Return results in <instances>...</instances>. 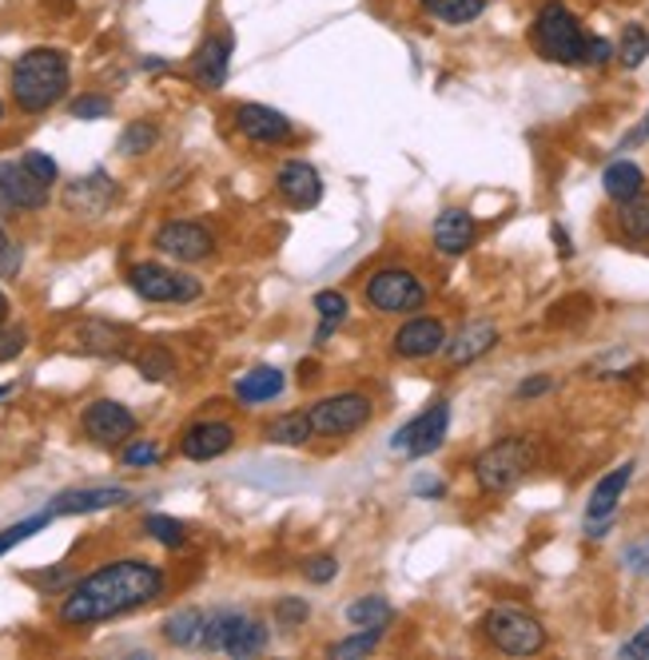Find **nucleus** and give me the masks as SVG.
Wrapping results in <instances>:
<instances>
[{
	"mask_svg": "<svg viewBox=\"0 0 649 660\" xmlns=\"http://www.w3.org/2000/svg\"><path fill=\"white\" fill-rule=\"evenodd\" d=\"M626 565H629L634 573H641V577H649V542L634 545V549L626 553Z\"/></svg>",
	"mask_w": 649,
	"mask_h": 660,
	"instance_id": "nucleus-49",
	"label": "nucleus"
},
{
	"mask_svg": "<svg viewBox=\"0 0 649 660\" xmlns=\"http://www.w3.org/2000/svg\"><path fill=\"white\" fill-rule=\"evenodd\" d=\"M447 426H450V406L435 402V406H427L419 418H410L390 446H395V450H407L410 458H427V453H435L442 446Z\"/></svg>",
	"mask_w": 649,
	"mask_h": 660,
	"instance_id": "nucleus-9",
	"label": "nucleus"
},
{
	"mask_svg": "<svg viewBox=\"0 0 649 660\" xmlns=\"http://www.w3.org/2000/svg\"><path fill=\"white\" fill-rule=\"evenodd\" d=\"M156 247H160L164 255L180 259V263H200L216 251V239H211L208 227L200 223H188V219H171L156 231Z\"/></svg>",
	"mask_w": 649,
	"mask_h": 660,
	"instance_id": "nucleus-10",
	"label": "nucleus"
},
{
	"mask_svg": "<svg viewBox=\"0 0 649 660\" xmlns=\"http://www.w3.org/2000/svg\"><path fill=\"white\" fill-rule=\"evenodd\" d=\"M112 196H116L112 179L104 176V171H96V176L81 179V184H72V188H69V208L84 211V216H101V211L112 203Z\"/></svg>",
	"mask_w": 649,
	"mask_h": 660,
	"instance_id": "nucleus-24",
	"label": "nucleus"
},
{
	"mask_svg": "<svg viewBox=\"0 0 649 660\" xmlns=\"http://www.w3.org/2000/svg\"><path fill=\"white\" fill-rule=\"evenodd\" d=\"M601 188H606V196L614 199V203H626V199L641 196L646 191V176H641L638 164H629V159H614L606 168V176H601Z\"/></svg>",
	"mask_w": 649,
	"mask_h": 660,
	"instance_id": "nucleus-25",
	"label": "nucleus"
},
{
	"mask_svg": "<svg viewBox=\"0 0 649 660\" xmlns=\"http://www.w3.org/2000/svg\"><path fill=\"white\" fill-rule=\"evenodd\" d=\"M235 128L251 144H287L291 139V119L283 112L268 108V104H240L235 108Z\"/></svg>",
	"mask_w": 649,
	"mask_h": 660,
	"instance_id": "nucleus-16",
	"label": "nucleus"
},
{
	"mask_svg": "<svg viewBox=\"0 0 649 660\" xmlns=\"http://www.w3.org/2000/svg\"><path fill=\"white\" fill-rule=\"evenodd\" d=\"M0 199L9 208L41 211L49 203V184L32 176L24 164H0Z\"/></svg>",
	"mask_w": 649,
	"mask_h": 660,
	"instance_id": "nucleus-14",
	"label": "nucleus"
},
{
	"mask_svg": "<svg viewBox=\"0 0 649 660\" xmlns=\"http://www.w3.org/2000/svg\"><path fill=\"white\" fill-rule=\"evenodd\" d=\"M546 390H549V378L546 375L526 378V383L519 386V398H538V395H546Z\"/></svg>",
	"mask_w": 649,
	"mask_h": 660,
	"instance_id": "nucleus-50",
	"label": "nucleus"
},
{
	"mask_svg": "<svg viewBox=\"0 0 649 660\" xmlns=\"http://www.w3.org/2000/svg\"><path fill=\"white\" fill-rule=\"evenodd\" d=\"M112 112V99L108 96H81L72 104V116L76 119H104Z\"/></svg>",
	"mask_w": 649,
	"mask_h": 660,
	"instance_id": "nucleus-44",
	"label": "nucleus"
},
{
	"mask_svg": "<svg viewBox=\"0 0 649 660\" xmlns=\"http://www.w3.org/2000/svg\"><path fill=\"white\" fill-rule=\"evenodd\" d=\"M554 239H558V251H562V255H569V239H566V231H562V227H554Z\"/></svg>",
	"mask_w": 649,
	"mask_h": 660,
	"instance_id": "nucleus-51",
	"label": "nucleus"
},
{
	"mask_svg": "<svg viewBox=\"0 0 649 660\" xmlns=\"http://www.w3.org/2000/svg\"><path fill=\"white\" fill-rule=\"evenodd\" d=\"M621 657L626 660H641V657H649V625L646 629H638L634 637H629L626 645H621Z\"/></svg>",
	"mask_w": 649,
	"mask_h": 660,
	"instance_id": "nucleus-47",
	"label": "nucleus"
},
{
	"mask_svg": "<svg viewBox=\"0 0 649 660\" xmlns=\"http://www.w3.org/2000/svg\"><path fill=\"white\" fill-rule=\"evenodd\" d=\"M379 641H383L379 629H359V632H350V637H343L339 645H331V657H335V660L370 657V652L379 649Z\"/></svg>",
	"mask_w": 649,
	"mask_h": 660,
	"instance_id": "nucleus-36",
	"label": "nucleus"
},
{
	"mask_svg": "<svg viewBox=\"0 0 649 660\" xmlns=\"http://www.w3.org/2000/svg\"><path fill=\"white\" fill-rule=\"evenodd\" d=\"M614 56H618V52H614V44H609L606 36H586V56H582V64L601 69V64H609Z\"/></svg>",
	"mask_w": 649,
	"mask_h": 660,
	"instance_id": "nucleus-45",
	"label": "nucleus"
},
{
	"mask_svg": "<svg viewBox=\"0 0 649 660\" xmlns=\"http://www.w3.org/2000/svg\"><path fill=\"white\" fill-rule=\"evenodd\" d=\"M315 311H320V343L331 335V331H339L343 323H347V298L339 295V291H320L315 295Z\"/></svg>",
	"mask_w": 649,
	"mask_h": 660,
	"instance_id": "nucleus-35",
	"label": "nucleus"
},
{
	"mask_svg": "<svg viewBox=\"0 0 649 660\" xmlns=\"http://www.w3.org/2000/svg\"><path fill=\"white\" fill-rule=\"evenodd\" d=\"M52 517H56V513L49 510V513H36V517H24V522L9 525V530L0 533V557H4V553H9V549H17V545H21V542H29L32 533H41L44 525L52 522Z\"/></svg>",
	"mask_w": 649,
	"mask_h": 660,
	"instance_id": "nucleus-38",
	"label": "nucleus"
},
{
	"mask_svg": "<svg viewBox=\"0 0 649 660\" xmlns=\"http://www.w3.org/2000/svg\"><path fill=\"white\" fill-rule=\"evenodd\" d=\"M311 438H315V422H311L307 410H287L268 426V442L275 446H303Z\"/></svg>",
	"mask_w": 649,
	"mask_h": 660,
	"instance_id": "nucleus-27",
	"label": "nucleus"
},
{
	"mask_svg": "<svg viewBox=\"0 0 649 660\" xmlns=\"http://www.w3.org/2000/svg\"><path fill=\"white\" fill-rule=\"evenodd\" d=\"M228 69H231V36H228V32H220V36H208L200 49H196V56H191V80H196L203 92L223 88Z\"/></svg>",
	"mask_w": 649,
	"mask_h": 660,
	"instance_id": "nucleus-17",
	"label": "nucleus"
},
{
	"mask_svg": "<svg viewBox=\"0 0 649 660\" xmlns=\"http://www.w3.org/2000/svg\"><path fill=\"white\" fill-rule=\"evenodd\" d=\"M243 612L235 609H216V612H203V632H200V645L208 652H223V645H228L231 629L240 625Z\"/></svg>",
	"mask_w": 649,
	"mask_h": 660,
	"instance_id": "nucleus-32",
	"label": "nucleus"
},
{
	"mask_svg": "<svg viewBox=\"0 0 649 660\" xmlns=\"http://www.w3.org/2000/svg\"><path fill=\"white\" fill-rule=\"evenodd\" d=\"M132 502V493L121 485H96V490H69L52 502V513H96V510H112V505Z\"/></svg>",
	"mask_w": 649,
	"mask_h": 660,
	"instance_id": "nucleus-21",
	"label": "nucleus"
},
{
	"mask_svg": "<svg viewBox=\"0 0 649 660\" xmlns=\"http://www.w3.org/2000/svg\"><path fill=\"white\" fill-rule=\"evenodd\" d=\"M427 17L442 20V24H470L486 12V0H419Z\"/></svg>",
	"mask_w": 649,
	"mask_h": 660,
	"instance_id": "nucleus-30",
	"label": "nucleus"
},
{
	"mask_svg": "<svg viewBox=\"0 0 649 660\" xmlns=\"http://www.w3.org/2000/svg\"><path fill=\"white\" fill-rule=\"evenodd\" d=\"M136 370H140L148 383H164V378L176 375V358H171L168 346H144L140 355H136Z\"/></svg>",
	"mask_w": 649,
	"mask_h": 660,
	"instance_id": "nucleus-33",
	"label": "nucleus"
},
{
	"mask_svg": "<svg viewBox=\"0 0 649 660\" xmlns=\"http://www.w3.org/2000/svg\"><path fill=\"white\" fill-rule=\"evenodd\" d=\"M200 632H203V612L200 609H180L164 621V641L176 645V649H191V645H200Z\"/></svg>",
	"mask_w": 649,
	"mask_h": 660,
	"instance_id": "nucleus-28",
	"label": "nucleus"
},
{
	"mask_svg": "<svg viewBox=\"0 0 649 660\" xmlns=\"http://www.w3.org/2000/svg\"><path fill=\"white\" fill-rule=\"evenodd\" d=\"M311 617V605L303 601V597H283L280 605H275V621L283 625V629H295V625H303Z\"/></svg>",
	"mask_w": 649,
	"mask_h": 660,
	"instance_id": "nucleus-40",
	"label": "nucleus"
},
{
	"mask_svg": "<svg viewBox=\"0 0 649 660\" xmlns=\"http://www.w3.org/2000/svg\"><path fill=\"white\" fill-rule=\"evenodd\" d=\"M347 621L355 625V629H387L390 621H395V609H390L383 597H359V601L347 609Z\"/></svg>",
	"mask_w": 649,
	"mask_h": 660,
	"instance_id": "nucleus-31",
	"label": "nucleus"
},
{
	"mask_svg": "<svg viewBox=\"0 0 649 660\" xmlns=\"http://www.w3.org/2000/svg\"><path fill=\"white\" fill-rule=\"evenodd\" d=\"M499 343V326L479 318V323H467L454 338H447V363L450 366H470L479 363L482 355H490Z\"/></svg>",
	"mask_w": 649,
	"mask_h": 660,
	"instance_id": "nucleus-18",
	"label": "nucleus"
},
{
	"mask_svg": "<svg viewBox=\"0 0 649 660\" xmlns=\"http://www.w3.org/2000/svg\"><path fill=\"white\" fill-rule=\"evenodd\" d=\"M311 422H315V434H327V438H347L355 430L370 422L375 415V402L359 390H343V395H331L320 398V402L307 410Z\"/></svg>",
	"mask_w": 649,
	"mask_h": 660,
	"instance_id": "nucleus-7",
	"label": "nucleus"
},
{
	"mask_svg": "<svg viewBox=\"0 0 649 660\" xmlns=\"http://www.w3.org/2000/svg\"><path fill=\"white\" fill-rule=\"evenodd\" d=\"M144 530H148L160 545H168V549H180V545L188 542L184 522H176V517H168V513H148V517H144Z\"/></svg>",
	"mask_w": 649,
	"mask_h": 660,
	"instance_id": "nucleus-37",
	"label": "nucleus"
},
{
	"mask_svg": "<svg viewBox=\"0 0 649 660\" xmlns=\"http://www.w3.org/2000/svg\"><path fill=\"white\" fill-rule=\"evenodd\" d=\"M69 92V56L61 49H29L12 64V99L21 112H49Z\"/></svg>",
	"mask_w": 649,
	"mask_h": 660,
	"instance_id": "nucleus-2",
	"label": "nucleus"
},
{
	"mask_svg": "<svg viewBox=\"0 0 649 660\" xmlns=\"http://www.w3.org/2000/svg\"><path fill=\"white\" fill-rule=\"evenodd\" d=\"M530 465H534V446L526 438H502L479 453L474 478L486 493H510L530 473Z\"/></svg>",
	"mask_w": 649,
	"mask_h": 660,
	"instance_id": "nucleus-5",
	"label": "nucleus"
},
{
	"mask_svg": "<svg viewBox=\"0 0 649 660\" xmlns=\"http://www.w3.org/2000/svg\"><path fill=\"white\" fill-rule=\"evenodd\" d=\"M164 593V569L151 562H108L84 582L69 589L61 601V625H101L112 617H124L132 609H144Z\"/></svg>",
	"mask_w": 649,
	"mask_h": 660,
	"instance_id": "nucleus-1",
	"label": "nucleus"
},
{
	"mask_svg": "<svg viewBox=\"0 0 649 660\" xmlns=\"http://www.w3.org/2000/svg\"><path fill=\"white\" fill-rule=\"evenodd\" d=\"M419 493H435V497H439L442 485H439V482H419Z\"/></svg>",
	"mask_w": 649,
	"mask_h": 660,
	"instance_id": "nucleus-52",
	"label": "nucleus"
},
{
	"mask_svg": "<svg viewBox=\"0 0 649 660\" xmlns=\"http://www.w3.org/2000/svg\"><path fill=\"white\" fill-rule=\"evenodd\" d=\"M156 139H160V132L151 128V124H132V128H124L121 136V151L124 156H144L148 148H156Z\"/></svg>",
	"mask_w": 649,
	"mask_h": 660,
	"instance_id": "nucleus-39",
	"label": "nucleus"
},
{
	"mask_svg": "<svg viewBox=\"0 0 649 660\" xmlns=\"http://www.w3.org/2000/svg\"><path fill=\"white\" fill-rule=\"evenodd\" d=\"M618 60L626 64V69H641L649 56V32L641 29V24H626L621 29V40H618Z\"/></svg>",
	"mask_w": 649,
	"mask_h": 660,
	"instance_id": "nucleus-34",
	"label": "nucleus"
},
{
	"mask_svg": "<svg viewBox=\"0 0 649 660\" xmlns=\"http://www.w3.org/2000/svg\"><path fill=\"white\" fill-rule=\"evenodd\" d=\"M367 303L379 311V315H410V311H422L427 306V286L419 279L402 271V266H383L367 279L363 286Z\"/></svg>",
	"mask_w": 649,
	"mask_h": 660,
	"instance_id": "nucleus-6",
	"label": "nucleus"
},
{
	"mask_svg": "<svg viewBox=\"0 0 649 660\" xmlns=\"http://www.w3.org/2000/svg\"><path fill=\"white\" fill-rule=\"evenodd\" d=\"M482 632L486 641L494 645L506 657H534V652L546 649V629H542L538 617H530L519 605H494V609L482 617Z\"/></svg>",
	"mask_w": 649,
	"mask_h": 660,
	"instance_id": "nucleus-4",
	"label": "nucleus"
},
{
	"mask_svg": "<svg viewBox=\"0 0 649 660\" xmlns=\"http://www.w3.org/2000/svg\"><path fill=\"white\" fill-rule=\"evenodd\" d=\"M84 434L101 446L128 442V438L136 434V415H132L128 406L112 402V398H96V402L84 410Z\"/></svg>",
	"mask_w": 649,
	"mask_h": 660,
	"instance_id": "nucleus-11",
	"label": "nucleus"
},
{
	"mask_svg": "<svg viewBox=\"0 0 649 660\" xmlns=\"http://www.w3.org/2000/svg\"><path fill=\"white\" fill-rule=\"evenodd\" d=\"M231 446H235V426L220 422V418H208V422L188 426L184 438H180L184 458H191V462H211V458L228 453Z\"/></svg>",
	"mask_w": 649,
	"mask_h": 660,
	"instance_id": "nucleus-13",
	"label": "nucleus"
},
{
	"mask_svg": "<svg viewBox=\"0 0 649 660\" xmlns=\"http://www.w3.org/2000/svg\"><path fill=\"white\" fill-rule=\"evenodd\" d=\"M395 355L410 358V363H419V358H430L447 350V326L439 318H407V323L395 331Z\"/></svg>",
	"mask_w": 649,
	"mask_h": 660,
	"instance_id": "nucleus-12",
	"label": "nucleus"
},
{
	"mask_svg": "<svg viewBox=\"0 0 649 660\" xmlns=\"http://www.w3.org/2000/svg\"><path fill=\"white\" fill-rule=\"evenodd\" d=\"M618 231L629 239V243H646L649 239V196L646 191L626 199V203H618Z\"/></svg>",
	"mask_w": 649,
	"mask_h": 660,
	"instance_id": "nucleus-29",
	"label": "nucleus"
},
{
	"mask_svg": "<svg viewBox=\"0 0 649 660\" xmlns=\"http://www.w3.org/2000/svg\"><path fill=\"white\" fill-rule=\"evenodd\" d=\"M263 649H268V625L243 612L240 625L231 629L223 652H228V657H235V660H248V657H255V652H263Z\"/></svg>",
	"mask_w": 649,
	"mask_h": 660,
	"instance_id": "nucleus-26",
	"label": "nucleus"
},
{
	"mask_svg": "<svg viewBox=\"0 0 649 660\" xmlns=\"http://www.w3.org/2000/svg\"><path fill=\"white\" fill-rule=\"evenodd\" d=\"M0 119H4V104H0Z\"/></svg>",
	"mask_w": 649,
	"mask_h": 660,
	"instance_id": "nucleus-55",
	"label": "nucleus"
},
{
	"mask_svg": "<svg viewBox=\"0 0 649 660\" xmlns=\"http://www.w3.org/2000/svg\"><path fill=\"white\" fill-rule=\"evenodd\" d=\"M24 346H29V335H24L21 326H4V323H0V363H12V358L24 350Z\"/></svg>",
	"mask_w": 649,
	"mask_h": 660,
	"instance_id": "nucleus-42",
	"label": "nucleus"
},
{
	"mask_svg": "<svg viewBox=\"0 0 649 660\" xmlns=\"http://www.w3.org/2000/svg\"><path fill=\"white\" fill-rule=\"evenodd\" d=\"M72 346L84 350V355H124L128 350V331L116 323H104V318H84L72 331Z\"/></svg>",
	"mask_w": 649,
	"mask_h": 660,
	"instance_id": "nucleus-19",
	"label": "nucleus"
},
{
	"mask_svg": "<svg viewBox=\"0 0 649 660\" xmlns=\"http://www.w3.org/2000/svg\"><path fill=\"white\" fill-rule=\"evenodd\" d=\"M21 266V255H17V247H12V239L4 235V227H0V275H12Z\"/></svg>",
	"mask_w": 649,
	"mask_h": 660,
	"instance_id": "nucleus-48",
	"label": "nucleus"
},
{
	"mask_svg": "<svg viewBox=\"0 0 649 660\" xmlns=\"http://www.w3.org/2000/svg\"><path fill=\"white\" fill-rule=\"evenodd\" d=\"M283 395V370H275V366H255V370H248V375L235 383V398H240L243 406H260V402H271V398Z\"/></svg>",
	"mask_w": 649,
	"mask_h": 660,
	"instance_id": "nucleus-23",
	"label": "nucleus"
},
{
	"mask_svg": "<svg viewBox=\"0 0 649 660\" xmlns=\"http://www.w3.org/2000/svg\"><path fill=\"white\" fill-rule=\"evenodd\" d=\"M470 243H474V219L462 208H447L435 219V247L442 255H462Z\"/></svg>",
	"mask_w": 649,
	"mask_h": 660,
	"instance_id": "nucleus-22",
	"label": "nucleus"
},
{
	"mask_svg": "<svg viewBox=\"0 0 649 660\" xmlns=\"http://www.w3.org/2000/svg\"><path fill=\"white\" fill-rule=\"evenodd\" d=\"M9 318V298H4V291H0V323Z\"/></svg>",
	"mask_w": 649,
	"mask_h": 660,
	"instance_id": "nucleus-53",
	"label": "nucleus"
},
{
	"mask_svg": "<svg viewBox=\"0 0 649 660\" xmlns=\"http://www.w3.org/2000/svg\"><path fill=\"white\" fill-rule=\"evenodd\" d=\"M534 49L554 64H582L586 56V32L562 0H546L534 17Z\"/></svg>",
	"mask_w": 649,
	"mask_h": 660,
	"instance_id": "nucleus-3",
	"label": "nucleus"
},
{
	"mask_svg": "<svg viewBox=\"0 0 649 660\" xmlns=\"http://www.w3.org/2000/svg\"><path fill=\"white\" fill-rule=\"evenodd\" d=\"M275 188H280V196L287 199L291 208H300V211L315 208L323 199V179L307 159H287L280 168V176H275Z\"/></svg>",
	"mask_w": 649,
	"mask_h": 660,
	"instance_id": "nucleus-15",
	"label": "nucleus"
},
{
	"mask_svg": "<svg viewBox=\"0 0 649 660\" xmlns=\"http://www.w3.org/2000/svg\"><path fill=\"white\" fill-rule=\"evenodd\" d=\"M160 462V446L156 442H132L124 450V465H156Z\"/></svg>",
	"mask_w": 649,
	"mask_h": 660,
	"instance_id": "nucleus-46",
	"label": "nucleus"
},
{
	"mask_svg": "<svg viewBox=\"0 0 649 660\" xmlns=\"http://www.w3.org/2000/svg\"><path fill=\"white\" fill-rule=\"evenodd\" d=\"M21 164H24V168H29L36 179H44V184H56V176H61V168H56V159L44 156V151H24Z\"/></svg>",
	"mask_w": 649,
	"mask_h": 660,
	"instance_id": "nucleus-43",
	"label": "nucleus"
},
{
	"mask_svg": "<svg viewBox=\"0 0 649 660\" xmlns=\"http://www.w3.org/2000/svg\"><path fill=\"white\" fill-rule=\"evenodd\" d=\"M12 395V386H0V398H9Z\"/></svg>",
	"mask_w": 649,
	"mask_h": 660,
	"instance_id": "nucleus-54",
	"label": "nucleus"
},
{
	"mask_svg": "<svg viewBox=\"0 0 649 660\" xmlns=\"http://www.w3.org/2000/svg\"><path fill=\"white\" fill-rule=\"evenodd\" d=\"M335 573H339V562H335L331 553H320V557H307V562H303V577L315 585L335 582Z\"/></svg>",
	"mask_w": 649,
	"mask_h": 660,
	"instance_id": "nucleus-41",
	"label": "nucleus"
},
{
	"mask_svg": "<svg viewBox=\"0 0 649 660\" xmlns=\"http://www.w3.org/2000/svg\"><path fill=\"white\" fill-rule=\"evenodd\" d=\"M629 478H634V462L618 465V470H609L606 478L594 485V493H589V505H586V522H609V517H614V510H618Z\"/></svg>",
	"mask_w": 649,
	"mask_h": 660,
	"instance_id": "nucleus-20",
	"label": "nucleus"
},
{
	"mask_svg": "<svg viewBox=\"0 0 649 660\" xmlns=\"http://www.w3.org/2000/svg\"><path fill=\"white\" fill-rule=\"evenodd\" d=\"M128 283L148 303H191V298H200V279L171 271L164 263H136L128 271Z\"/></svg>",
	"mask_w": 649,
	"mask_h": 660,
	"instance_id": "nucleus-8",
	"label": "nucleus"
}]
</instances>
